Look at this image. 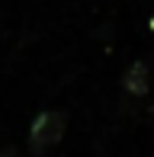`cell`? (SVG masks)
<instances>
[{
    "label": "cell",
    "instance_id": "2",
    "mask_svg": "<svg viewBox=\"0 0 154 157\" xmlns=\"http://www.w3.org/2000/svg\"><path fill=\"white\" fill-rule=\"evenodd\" d=\"M122 87H125V93H132V96H144L151 90V67H148V61H132L129 67H125V74H122Z\"/></svg>",
    "mask_w": 154,
    "mask_h": 157
},
{
    "label": "cell",
    "instance_id": "1",
    "mask_svg": "<svg viewBox=\"0 0 154 157\" xmlns=\"http://www.w3.org/2000/svg\"><path fill=\"white\" fill-rule=\"evenodd\" d=\"M67 132V116L61 109H45L36 116V122L29 125V154L42 157L45 151H52Z\"/></svg>",
    "mask_w": 154,
    "mask_h": 157
},
{
    "label": "cell",
    "instance_id": "3",
    "mask_svg": "<svg viewBox=\"0 0 154 157\" xmlns=\"http://www.w3.org/2000/svg\"><path fill=\"white\" fill-rule=\"evenodd\" d=\"M0 157H16V147H6V151H0Z\"/></svg>",
    "mask_w": 154,
    "mask_h": 157
}]
</instances>
